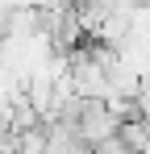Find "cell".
<instances>
[{
	"mask_svg": "<svg viewBox=\"0 0 150 154\" xmlns=\"http://www.w3.org/2000/svg\"><path fill=\"white\" fill-rule=\"evenodd\" d=\"M121 133V121L113 117V108L108 104H83V117H79V137H83V146L88 150H96L104 142H113Z\"/></svg>",
	"mask_w": 150,
	"mask_h": 154,
	"instance_id": "1",
	"label": "cell"
},
{
	"mask_svg": "<svg viewBox=\"0 0 150 154\" xmlns=\"http://www.w3.org/2000/svg\"><path fill=\"white\" fill-rule=\"evenodd\" d=\"M117 137H121V146H125V150L150 154V125H146V121H125Z\"/></svg>",
	"mask_w": 150,
	"mask_h": 154,
	"instance_id": "2",
	"label": "cell"
},
{
	"mask_svg": "<svg viewBox=\"0 0 150 154\" xmlns=\"http://www.w3.org/2000/svg\"><path fill=\"white\" fill-rule=\"evenodd\" d=\"M4 38H8V8L0 4V46H4Z\"/></svg>",
	"mask_w": 150,
	"mask_h": 154,
	"instance_id": "3",
	"label": "cell"
}]
</instances>
